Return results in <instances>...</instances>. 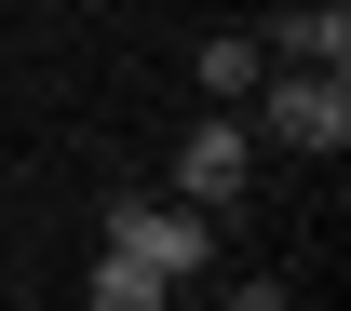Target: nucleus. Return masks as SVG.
Listing matches in <instances>:
<instances>
[{"label":"nucleus","mask_w":351,"mask_h":311,"mask_svg":"<svg viewBox=\"0 0 351 311\" xmlns=\"http://www.w3.org/2000/svg\"><path fill=\"white\" fill-rule=\"evenodd\" d=\"M257 135L338 163V149H351V68H270V82H257Z\"/></svg>","instance_id":"f257e3e1"},{"label":"nucleus","mask_w":351,"mask_h":311,"mask_svg":"<svg viewBox=\"0 0 351 311\" xmlns=\"http://www.w3.org/2000/svg\"><path fill=\"white\" fill-rule=\"evenodd\" d=\"M108 244L149 257L162 284H189V270L217 257V217H203V203H176V189H135V203H108Z\"/></svg>","instance_id":"f03ea898"},{"label":"nucleus","mask_w":351,"mask_h":311,"mask_svg":"<svg viewBox=\"0 0 351 311\" xmlns=\"http://www.w3.org/2000/svg\"><path fill=\"white\" fill-rule=\"evenodd\" d=\"M243 163H257V135L230 122V108H203V135H176V203H203V217H217L230 189H243Z\"/></svg>","instance_id":"7ed1b4c3"},{"label":"nucleus","mask_w":351,"mask_h":311,"mask_svg":"<svg viewBox=\"0 0 351 311\" xmlns=\"http://www.w3.org/2000/svg\"><path fill=\"white\" fill-rule=\"evenodd\" d=\"M270 68H351V0H284L270 14Z\"/></svg>","instance_id":"20e7f679"},{"label":"nucleus","mask_w":351,"mask_h":311,"mask_svg":"<svg viewBox=\"0 0 351 311\" xmlns=\"http://www.w3.org/2000/svg\"><path fill=\"white\" fill-rule=\"evenodd\" d=\"M257 82H270V41H243V27H217V41H203V108H243Z\"/></svg>","instance_id":"39448f33"},{"label":"nucleus","mask_w":351,"mask_h":311,"mask_svg":"<svg viewBox=\"0 0 351 311\" xmlns=\"http://www.w3.org/2000/svg\"><path fill=\"white\" fill-rule=\"evenodd\" d=\"M162 298H176V284H162L149 257H122V244H95V311H162Z\"/></svg>","instance_id":"423d86ee"},{"label":"nucleus","mask_w":351,"mask_h":311,"mask_svg":"<svg viewBox=\"0 0 351 311\" xmlns=\"http://www.w3.org/2000/svg\"><path fill=\"white\" fill-rule=\"evenodd\" d=\"M230 311H298V298H284V284H230Z\"/></svg>","instance_id":"0eeeda50"},{"label":"nucleus","mask_w":351,"mask_h":311,"mask_svg":"<svg viewBox=\"0 0 351 311\" xmlns=\"http://www.w3.org/2000/svg\"><path fill=\"white\" fill-rule=\"evenodd\" d=\"M270 14H284V0H270Z\"/></svg>","instance_id":"6e6552de"}]
</instances>
